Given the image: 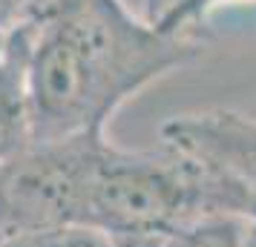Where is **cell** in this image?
<instances>
[{"label": "cell", "instance_id": "obj_1", "mask_svg": "<svg viewBox=\"0 0 256 247\" xmlns=\"http://www.w3.org/2000/svg\"><path fill=\"white\" fill-rule=\"evenodd\" d=\"M202 49V35L138 17L124 0H66L32 35V141L106 132L130 98L193 63Z\"/></svg>", "mask_w": 256, "mask_h": 247}, {"label": "cell", "instance_id": "obj_2", "mask_svg": "<svg viewBox=\"0 0 256 247\" xmlns=\"http://www.w3.org/2000/svg\"><path fill=\"white\" fill-rule=\"evenodd\" d=\"M256 193L193 155L124 150L110 141L95 173L86 224L104 233L176 236L210 216L250 219Z\"/></svg>", "mask_w": 256, "mask_h": 247}, {"label": "cell", "instance_id": "obj_3", "mask_svg": "<svg viewBox=\"0 0 256 247\" xmlns=\"http://www.w3.org/2000/svg\"><path fill=\"white\" fill-rule=\"evenodd\" d=\"M106 132L29 141L0 164V236L86 224Z\"/></svg>", "mask_w": 256, "mask_h": 247}, {"label": "cell", "instance_id": "obj_4", "mask_svg": "<svg viewBox=\"0 0 256 247\" xmlns=\"http://www.w3.org/2000/svg\"><path fill=\"white\" fill-rule=\"evenodd\" d=\"M162 144L216 167L256 193V118L233 109H198L162 124Z\"/></svg>", "mask_w": 256, "mask_h": 247}, {"label": "cell", "instance_id": "obj_5", "mask_svg": "<svg viewBox=\"0 0 256 247\" xmlns=\"http://www.w3.org/2000/svg\"><path fill=\"white\" fill-rule=\"evenodd\" d=\"M35 26L0 37V164L32 141L29 124V49Z\"/></svg>", "mask_w": 256, "mask_h": 247}, {"label": "cell", "instance_id": "obj_6", "mask_svg": "<svg viewBox=\"0 0 256 247\" xmlns=\"http://www.w3.org/2000/svg\"><path fill=\"white\" fill-rule=\"evenodd\" d=\"M106 233L92 224H64L0 236V247H104Z\"/></svg>", "mask_w": 256, "mask_h": 247}, {"label": "cell", "instance_id": "obj_7", "mask_svg": "<svg viewBox=\"0 0 256 247\" xmlns=\"http://www.w3.org/2000/svg\"><path fill=\"white\" fill-rule=\"evenodd\" d=\"M164 247H244V219L210 216L167 239Z\"/></svg>", "mask_w": 256, "mask_h": 247}, {"label": "cell", "instance_id": "obj_8", "mask_svg": "<svg viewBox=\"0 0 256 247\" xmlns=\"http://www.w3.org/2000/svg\"><path fill=\"white\" fill-rule=\"evenodd\" d=\"M236 3H256V0H184L176 12H170L164 20H158V26L164 29H176V32H193L202 35V23L210 14L222 9V6H236Z\"/></svg>", "mask_w": 256, "mask_h": 247}, {"label": "cell", "instance_id": "obj_9", "mask_svg": "<svg viewBox=\"0 0 256 247\" xmlns=\"http://www.w3.org/2000/svg\"><path fill=\"white\" fill-rule=\"evenodd\" d=\"M170 236H144V233H106L104 247H164Z\"/></svg>", "mask_w": 256, "mask_h": 247}, {"label": "cell", "instance_id": "obj_10", "mask_svg": "<svg viewBox=\"0 0 256 247\" xmlns=\"http://www.w3.org/2000/svg\"><path fill=\"white\" fill-rule=\"evenodd\" d=\"M147 9H144V17L147 20H164L170 12H176L184 0H144Z\"/></svg>", "mask_w": 256, "mask_h": 247}, {"label": "cell", "instance_id": "obj_11", "mask_svg": "<svg viewBox=\"0 0 256 247\" xmlns=\"http://www.w3.org/2000/svg\"><path fill=\"white\" fill-rule=\"evenodd\" d=\"M244 247H256V213L244 222Z\"/></svg>", "mask_w": 256, "mask_h": 247}]
</instances>
